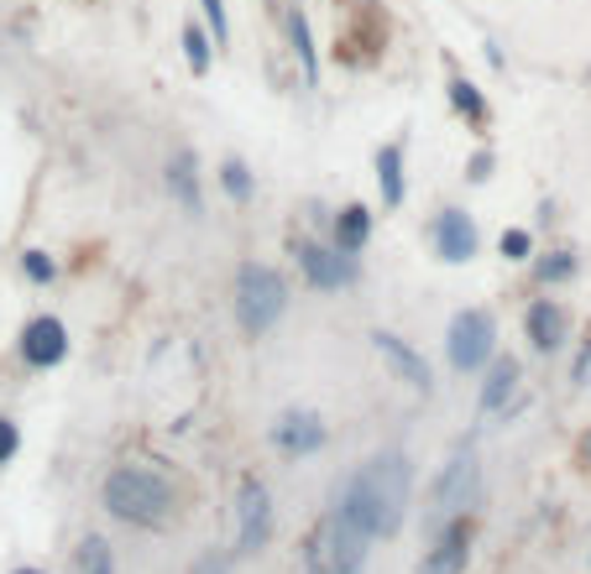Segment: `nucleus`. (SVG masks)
Wrapping results in <instances>:
<instances>
[{"label": "nucleus", "mask_w": 591, "mask_h": 574, "mask_svg": "<svg viewBox=\"0 0 591 574\" xmlns=\"http://www.w3.org/2000/svg\"><path fill=\"white\" fill-rule=\"evenodd\" d=\"M100 502L110 517H121L131 527H168L178 517V491L147 465H116L105 475Z\"/></svg>", "instance_id": "obj_1"}, {"label": "nucleus", "mask_w": 591, "mask_h": 574, "mask_svg": "<svg viewBox=\"0 0 591 574\" xmlns=\"http://www.w3.org/2000/svg\"><path fill=\"white\" fill-rule=\"evenodd\" d=\"M356 486H362L372 538H398L403 517H408V496H414V459L403 449H383L356 471Z\"/></svg>", "instance_id": "obj_2"}, {"label": "nucleus", "mask_w": 591, "mask_h": 574, "mask_svg": "<svg viewBox=\"0 0 591 574\" xmlns=\"http://www.w3.org/2000/svg\"><path fill=\"white\" fill-rule=\"evenodd\" d=\"M288 314V283L278 267L267 261H242L236 267V324L246 339H262L278 329V319Z\"/></svg>", "instance_id": "obj_3"}, {"label": "nucleus", "mask_w": 591, "mask_h": 574, "mask_svg": "<svg viewBox=\"0 0 591 574\" xmlns=\"http://www.w3.org/2000/svg\"><path fill=\"white\" fill-rule=\"evenodd\" d=\"M325 538V558H331V574H362L366 564V543H372V523H366V502H362V486L351 475L341 496H335L331 517L319 527Z\"/></svg>", "instance_id": "obj_4"}, {"label": "nucleus", "mask_w": 591, "mask_h": 574, "mask_svg": "<svg viewBox=\"0 0 591 574\" xmlns=\"http://www.w3.org/2000/svg\"><path fill=\"white\" fill-rule=\"evenodd\" d=\"M498 355V314L492 308H455L451 329H445V360L455 376L487 372V360Z\"/></svg>", "instance_id": "obj_5"}, {"label": "nucleus", "mask_w": 591, "mask_h": 574, "mask_svg": "<svg viewBox=\"0 0 591 574\" xmlns=\"http://www.w3.org/2000/svg\"><path fill=\"white\" fill-rule=\"evenodd\" d=\"M476 486H482V465H476V449L471 444H455V455L440 465L435 486H430V512H424V523L440 527L445 517H466V507L476 502Z\"/></svg>", "instance_id": "obj_6"}, {"label": "nucleus", "mask_w": 591, "mask_h": 574, "mask_svg": "<svg viewBox=\"0 0 591 574\" xmlns=\"http://www.w3.org/2000/svg\"><path fill=\"white\" fill-rule=\"evenodd\" d=\"M424 240H430V251H435L445 267H466V261H476V251H482V230H476V220H471L461 204H445L435 220H430Z\"/></svg>", "instance_id": "obj_7"}, {"label": "nucleus", "mask_w": 591, "mask_h": 574, "mask_svg": "<svg viewBox=\"0 0 591 574\" xmlns=\"http://www.w3.org/2000/svg\"><path fill=\"white\" fill-rule=\"evenodd\" d=\"M69 324L58 319V314H37V319L21 324L17 335V355L27 372H52V366H63L69 360Z\"/></svg>", "instance_id": "obj_8"}, {"label": "nucleus", "mask_w": 591, "mask_h": 574, "mask_svg": "<svg viewBox=\"0 0 591 574\" xmlns=\"http://www.w3.org/2000/svg\"><path fill=\"white\" fill-rule=\"evenodd\" d=\"M267 538H273V496L257 475H246L236 496V554H262Z\"/></svg>", "instance_id": "obj_9"}, {"label": "nucleus", "mask_w": 591, "mask_h": 574, "mask_svg": "<svg viewBox=\"0 0 591 574\" xmlns=\"http://www.w3.org/2000/svg\"><path fill=\"white\" fill-rule=\"evenodd\" d=\"M294 256H298V271L314 293H341L351 283V261L335 246H319L314 236H298L294 240Z\"/></svg>", "instance_id": "obj_10"}, {"label": "nucleus", "mask_w": 591, "mask_h": 574, "mask_svg": "<svg viewBox=\"0 0 591 574\" xmlns=\"http://www.w3.org/2000/svg\"><path fill=\"white\" fill-rule=\"evenodd\" d=\"M372 350L393 366V376H398L408 392H424V397L435 392V372H430V360H424V355H418L403 335H393V329H372Z\"/></svg>", "instance_id": "obj_11"}, {"label": "nucleus", "mask_w": 591, "mask_h": 574, "mask_svg": "<svg viewBox=\"0 0 591 574\" xmlns=\"http://www.w3.org/2000/svg\"><path fill=\"white\" fill-rule=\"evenodd\" d=\"M325 439H331V428H325V418L309 413V407H288V413H278V423H273V444H278L288 459L319 455Z\"/></svg>", "instance_id": "obj_12"}, {"label": "nucleus", "mask_w": 591, "mask_h": 574, "mask_svg": "<svg viewBox=\"0 0 591 574\" xmlns=\"http://www.w3.org/2000/svg\"><path fill=\"white\" fill-rule=\"evenodd\" d=\"M523 339L534 355H555L565 339H571V314L560 298H534L529 314H523Z\"/></svg>", "instance_id": "obj_13"}, {"label": "nucleus", "mask_w": 591, "mask_h": 574, "mask_svg": "<svg viewBox=\"0 0 591 574\" xmlns=\"http://www.w3.org/2000/svg\"><path fill=\"white\" fill-rule=\"evenodd\" d=\"M162 184H168V194H174V204L189 215V220H199L205 215V172H199V157L184 147V152L168 157V168H162Z\"/></svg>", "instance_id": "obj_14"}, {"label": "nucleus", "mask_w": 591, "mask_h": 574, "mask_svg": "<svg viewBox=\"0 0 591 574\" xmlns=\"http://www.w3.org/2000/svg\"><path fill=\"white\" fill-rule=\"evenodd\" d=\"M466 564H471V523L455 517V523L435 538V548H424L418 574H466Z\"/></svg>", "instance_id": "obj_15"}, {"label": "nucleus", "mask_w": 591, "mask_h": 574, "mask_svg": "<svg viewBox=\"0 0 591 574\" xmlns=\"http://www.w3.org/2000/svg\"><path fill=\"white\" fill-rule=\"evenodd\" d=\"M519 382H523V366L513 355H492L487 360V382H482V397H476V413L492 418V413H508V403L519 397Z\"/></svg>", "instance_id": "obj_16"}, {"label": "nucleus", "mask_w": 591, "mask_h": 574, "mask_svg": "<svg viewBox=\"0 0 591 574\" xmlns=\"http://www.w3.org/2000/svg\"><path fill=\"white\" fill-rule=\"evenodd\" d=\"M403 152H408V136H393V141H383L377 157H372V168H377V188H383V209H403V199H408Z\"/></svg>", "instance_id": "obj_17"}, {"label": "nucleus", "mask_w": 591, "mask_h": 574, "mask_svg": "<svg viewBox=\"0 0 591 574\" xmlns=\"http://www.w3.org/2000/svg\"><path fill=\"white\" fill-rule=\"evenodd\" d=\"M331 246L346 256V261H356V256L372 246V209H366V204H341V209H335Z\"/></svg>", "instance_id": "obj_18"}, {"label": "nucleus", "mask_w": 591, "mask_h": 574, "mask_svg": "<svg viewBox=\"0 0 591 574\" xmlns=\"http://www.w3.org/2000/svg\"><path fill=\"white\" fill-rule=\"evenodd\" d=\"M445 100H451V110H455L461 120H466L471 131H487V126H492V105H487V95L471 85L461 68H451V73H445Z\"/></svg>", "instance_id": "obj_19"}, {"label": "nucleus", "mask_w": 591, "mask_h": 574, "mask_svg": "<svg viewBox=\"0 0 591 574\" xmlns=\"http://www.w3.org/2000/svg\"><path fill=\"white\" fill-rule=\"evenodd\" d=\"M288 42H294V58L304 68V85H319V48H314V27L304 17V6H288Z\"/></svg>", "instance_id": "obj_20"}, {"label": "nucleus", "mask_w": 591, "mask_h": 574, "mask_svg": "<svg viewBox=\"0 0 591 574\" xmlns=\"http://www.w3.org/2000/svg\"><path fill=\"white\" fill-rule=\"evenodd\" d=\"M215 184L226 188L230 204H252V199H257V172L246 168L242 157H226V162H220V172H215Z\"/></svg>", "instance_id": "obj_21"}, {"label": "nucleus", "mask_w": 591, "mask_h": 574, "mask_svg": "<svg viewBox=\"0 0 591 574\" xmlns=\"http://www.w3.org/2000/svg\"><path fill=\"white\" fill-rule=\"evenodd\" d=\"M575 271H581V256H575L571 246H555L550 256H540V261H534V277H540V287H560V283H571Z\"/></svg>", "instance_id": "obj_22"}, {"label": "nucleus", "mask_w": 591, "mask_h": 574, "mask_svg": "<svg viewBox=\"0 0 591 574\" xmlns=\"http://www.w3.org/2000/svg\"><path fill=\"white\" fill-rule=\"evenodd\" d=\"M184 58H189V73L205 79L209 63H215V42H209L205 21H184Z\"/></svg>", "instance_id": "obj_23"}, {"label": "nucleus", "mask_w": 591, "mask_h": 574, "mask_svg": "<svg viewBox=\"0 0 591 574\" xmlns=\"http://www.w3.org/2000/svg\"><path fill=\"white\" fill-rule=\"evenodd\" d=\"M73 574H116V558H110V543L100 533H89L79 543V558H73Z\"/></svg>", "instance_id": "obj_24"}, {"label": "nucleus", "mask_w": 591, "mask_h": 574, "mask_svg": "<svg viewBox=\"0 0 591 574\" xmlns=\"http://www.w3.org/2000/svg\"><path fill=\"white\" fill-rule=\"evenodd\" d=\"M17 261H21V277H27L32 287L58 283V256H52V251H42V246H27V251H21Z\"/></svg>", "instance_id": "obj_25"}, {"label": "nucleus", "mask_w": 591, "mask_h": 574, "mask_svg": "<svg viewBox=\"0 0 591 574\" xmlns=\"http://www.w3.org/2000/svg\"><path fill=\"white\" fill-rule=\"evenodd\" d=\"M498 251H503V261H534V230L508 225L503 236H498Z\"/></svg>", "instance_id": "obj_26"}, {"label": "nucleus", "mask_w": 591, "mask_h": 574, "mask_svg": "<svg viewBox=\"0 0 591 574\" xmlns=\"http://www.w3.org/2000/svg\"><path fill=\"white\" fill-rule=\"evenodd\" d=\"M199 17H205V32L215 48L230 42V21H226V0H199Z\"/></svg>", "instance_id": "obj_27"}, {"label": "nucleus", "mask_w": 591, "mask_h": 574, "mask_svg": "<svg viewBox=\"0 0 591 574\" xmlns=\"http://www.w3.org/2000/svg\"><path fill=\"white\" fill-rule=\"evenodd\" d=\"M17 449H21V423L0 413V471H6V465L17 459Z\"/></svg>", "instance_id": "obj_28"}, {"label": "nucleus", "mask_w": 591, "mask_h": 574, "mask_svg": "<svg viewBox=\"0 0 591 574\" xmlns=\"http://www.w3.org/2000/svg\"><path fill=\"white\" fill-rule=\"evenodd\" d=\"M492 168H498V152H492V147H476L466 162V184H487Z\"/></svg>", "instance_id": "obj_29"}, {"label": "nucleus", "mask_w": 591, "mask_h": 574, "mask_svg": "<svg viewBox=\"0 0 591 574\" xmlns=\"http://www.w3.org/2000/svg\"><path fill=\"white\" fill-rule=\"evenodd\" d=\"M309 574H331V558H325V538L319 533L309 538Z\"/></svg>", "instance_id": "obj_30"}, {"label": "nucleus", "mask_w": 591, "mask_h": 574, "mask_svg": "<svg viewBox=\"0 0 591 574\" xmlns=\"http://www.w3.org/2000/svg\"><path fill=\"white\" fill-rule=\"evenodd\" d=\"M587 372H591V339L581 345V355H575V366H571V382H587Z\"/></svg>", "instance_id": "obj_31"}, {"label": "nucleus", "mask_w": 591, "mask_h": 574, "mask_svg": "<svg viewBox=\"0 0 591 574\" xmlns=\"http://www.w3.org/2000/svg\"><path fill=\"white\" fill-rule=\"evenodd\" d=\"M581 465H587V471H591V428H587V434H581Z\"/></svg>", "instance_id": "obj_32"}, {"label": "nucleus", "mask_w": 591, "mask_h": 574, "mask_svg": "<svg viewBox=\"0 0 591 574\" xmlns=\"http://www.w3.org/2000/svg\"><path fill=\"white\" fill-rule=\"evenodd\" d=\"M17 574H42V570H17Z\"/></svg>", "instance_id": "obj_33"}]
</instances>
